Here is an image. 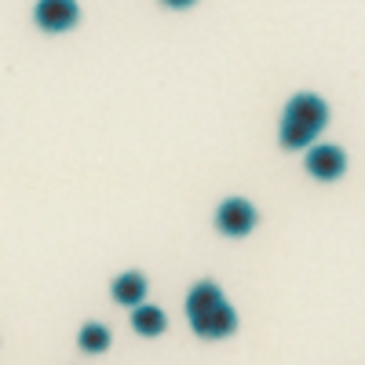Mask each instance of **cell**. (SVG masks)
<instances>
[{
  "instance_id": "3",
  "label": "cell",
  "mask_w": 365,
  "mask_h": 365,
  "mask_svg": "<svg viewBox=\"0 0 365 365\" xmlns=\"http://www.w3.org/2000/svg\"><path fill=\"white\" fill-rule=\"evenodd\" d=\"M34 19L48 34H63V29H70L81 19V8H77V0H37Z\"/></svg>"
},
{
  "instance_id": "9",
  "label": "cell",
  "mask_w": 365,
  "mask_h": 365,
  "mask_svg": "<svg viewBox=\"0 0 365 365\" xmlns=\"http://www.w3.org/2000/svg\"><path fill=\"white\" fill-rule=\"evenodd\" d=\"M81 351H88V354H103L106 347H110V329L106 325H99V322H91V325H84L81 329Z\"/></svg>"
},
{
  "instance_id": "6",
  "label": "cell",
  "mask_w": 365,
  "mask_h": 365,
  "mask_svg": "<svg viewBox=\"0 0 365 365\" xmlns=\"http://www.w3.org/2000/svg\"><path fill=\"white\" fill-rule=\"evenodd\" d=\"M223 303V292H220V285H212V282H201V285H194L190 289V296H187V314H190V325L194 322H201L205 314H212Z\"/></svg>"
},
{
  "instance_id": "2",
  "label": "cell",
  "mask_w": 365,
  "mask_h": 365,
  "mask_svg": "<svg viewBox=\"0 0 365 365\" xmlns=\"http://www.w3.org/2000/svg\"><path fill=\"white\" fill-rule=\"evenodd\" d=\"M216 227L227 234V237H245L252 227H256V208L245 201V197H227L216 212Z\"/></svg>"
},
{
  "instance_id": "5",
  "label": "cell",
  "mask_w": 365,
  "mask_h": 365,
  "mask_svg": "<svg viewBox=\"0 0 365 365\" xmlns=\"http://www.w3.org/2000/svg\"><path fill=\"white\" fill-rule=\"evenodd\" d=\"M237 329V314H234V307L223 299L212 314H205L201 322H194V332L197 336H205V340H223V336H230V332Z\"/></svg>"
},
{
  "instance_id": "4",
  "label": "cell",
  "mask_w": 365,
  "mask_h": 365,
  "mask_svg": "<svg viewBox=\"0 0 365 365\" xmlns=\"http://www.w3.org/2000/svg\"><path fill=\"white\" fill-rule=\"evenodd\" d=\"M347 168V154L340 146H332V143H318V146H307V172L314 179H340Z\"/></svg>"
},
{
  "instance_id": "10",
  "label": "cell",
  "mask_w": 365,
  "mask_h": 365,
  "mask_svg": "<svg viewBox=\"0 0 365 365\" xmlns=\"http://www.w3.org/2000/svg\"><path fill=\"white\" fill-rule=\"evenodd\" d=\"M165 4H168V8H190L194 0H165Z\"/></svg>"
},
{
  "instance_id": "8",
  "label": "cell",
  "mask_w": 365,
  "mask_h": 365,
  "mask_svg": "<svg viewBox=\"0 0 365 365\" xmlns=\"http://www.w3.org/2000/svg\"><path fill=\"white\" fill-rule=\"evenodd\" d=\"M165 325H168L165 311L161 307H150V303H139L135 314H132V329L139 332V336H161Z\"/></svg>"
},
{
  "instance_id": "1",
  "label": "cell",
  "mask_w": 365,
  "mask_h": 365,
  "mask_svg": "<svg viewBox=\"0 0 365 365\" xmlns=\"http://www.w3.org/2000/svg\"><path fill=\"white\" fill-rule=\"evenodd\" d=\"M329 125V106L314 91H299L289 99L285 117H282V146L285 150H307L322 128Z\"/></svg>"
},
{
  "instance_id": "7",
  "label": "cell",
  "mask_w": 365,
  "mask_h": 365,
  "mask_svg": "<svg viewBox=\"0 0 365 365\" xmlns=\"http://www.w3.org/2000/svg\"><path fill=\"white\" fill-rule=\"evenodd\" d=\"M143 296H146V278L139 270H128V274H120V278L113 282V299L120 303V307H139L143 303Z\"/></svg>"
}]
</instances>
